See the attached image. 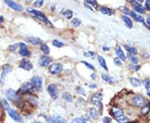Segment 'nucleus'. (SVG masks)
<instances>
[{"label": "nucleus", "instance_id": "obj_1", "mask_svg": "<svg viewBox=\"0 0 150 123\" xmlns=\"http://www.w3.org/2000/svg\"><path fill=\"white\" fill-rule=\"evenodd\" d=\"M6 97H8L9 100L14 102L19 107L22 108L24 106V101L22 100V98L20 97V96L18 95V93L16 91H14L13 89H9L6 92Z\"/></svg>", "mask_w": 150, "mask_h": 123}, {"label": "nucleus", "instance_id": "obj_2", "mask_svg": "<svg viewBox=\"0 0 150 123\" xmlns=\"http://www.w3.org/2000/svg\"><path fill=\"white\" fill-rule=\"evenodd\" d=\"M28 11L30 12L32 14H34L36 18H38L39 20H41L42 22L45 23L46 24L48 25H50V26L53 27V24L49 22V20L47 18V17L45 16V14H44L42 12L40 11H38V10H35V9H28Z\"/></svg>", "mask_w": 150, "mask_h": 123}, {"label": "nucleus", "instance_id": "obj_3", "mask_svg": "<svg viewBox=\"0 0 150 123\" xmlns=\"http://www.w3.org/2000/svg\"><path fill=\"white\" fill-rule=\"evenodd\" d=\"M133 104L138 107H143L146 105V99L142 95H136L133 98Z\"/></svg>", "mask_w": 150, "mask_h": 123}, {"label": "nucleus", "instance_id": "obj_4", "mask_svg": "<svg viewBox=\"0 0 150 123\" xmlns=\"http://www.w3.org/2000/svg\"><path fill=\"white\" fill-rule=\"evenodd\" d=\"M102 98H103V95L101 94V93H94L92 97H91V100H90V102H91V103L92 104H93V105L98 106H99L100 108H102Z\"/></svg>", "mask_w": 150, "mask_h": 123}, {"label": "nucleus", "instance_id": "obj_5", "mask_svg": "<svg viewBox=\"0 0 150 123\" xmlns=\"http://www.w3.org/2000/svg\"><path fill=\"white\" fill-rule=\"evenodd\" d=\"M35 88H34V86L30 83V82H25L22 88L20 89V92L24 94H30L32 95V93H34Z\"/></svg>", "mask_w": 150, "mask_h": 123}, {"label": "nucleus", "instance_id": "obj_6", "mask_svg": "<svg viewBox=\"0 0 150 123\" xmlns=\"http://www.w3.org/2000/svg\"><path fill=\"white\" fill-rule=\"evenodd\" d=\"M8 113H9V116H10L13 121H15V122H19V123L24 122V120H23L22 116L18 114L16 111H14V110H13V109L10 108L9 111H8Z\"/></svg>", "mask_w": 150, "mask_h": 123}, {"label": "nucleus", "instance_id": "obj_7", "mask_svg": "<svg viewBox=\"0 0 150 123\" xmlns=\"http://www.w3.org/2000/svg\"><path fill=\"white\" fill-rule=\"evenodd\" d=\"M63 71V66L60 63H53L49 66V72L53 75L59 74Z\"/></svg>", "mask_w": 150, "mask_h": 123}, {"label": "nucleus", "instance_id": "obj_8", "mask_svg": "<svg viewBox=\"0 0 150 123\" xmlns=\"http://www.w3.org/2000/svg\"><path fill=\"white\" fill-rule=\"evenodd\" d=\"M48 92L50 95V97L53 99H57L59 97V92H58V88L55 84H50L48 88Z\"/></svg>", "mask_w": 150, "mask_h": 123}, {"label": "nucleus", "instance_id": "obj_9", "mask_svg": "<svg viewBox=\"0 0 150 123\" xmlns=\"http://www.w3.org/2000/svg\"><path fill=\"white\" fill-rule=\"evenodd\" d=\"M5 3L8 4L9 7L12 9L15 10V11H18V12H22L24 10V8L21 4H19L18 3H15L13 1H10V0H6Z\"/></svg>", "mask_w": 150, "mask_h": 123}, {"label": "nucleus", "instance_id": "obj_10", "mask_svg": "<svg viewBox=\"0 0 150 123\" xmlns=\"http://www.w3.org/2000/svg\"><path fill=\"white\" fill-rule=\"evenodd\" d=\"M31 84L37 90H41L42 86H43V82H42V79L39 77L36 76V77H34L31 80Z\"/></svg>", "mask_w": 150, "mask_h": 123}, {"label": "nucleus", "instance_id": "obj_11", "mask_svg": "<svg viewBox=\"0 0 150 123\" xmlns=\"http://www.w3.org/2000/svg\"><path fill=\"white\" fill-rule=\"evenodd\" d=\"M12 72V68L9 66V64H6L3 66V72H2V75H1V78H0V82L1 83H3V82L5 81V78H6V75Z\"/></svg>", "mask_w": 150, "mask_h": 123}, {"label": "nucleus", "instance_id": "obj_12", "mask_svg": "<svg viewBox=\"0 0 150 123\" xmlns=\"http://www.w3.org/2000/svg\"><path fill=\"white\" fill-rule=\"evenodd\" d=\"M19 47H20V48H19V54L21 56H23V57H29L30 56L31 53L27 48V46L25 44L21 43H19Z\"/></svg>", "mask_w": 150, "mask_h": 123}, {"label": "nucleus", "instance_id": "obj_13", "mask_svg": "<svg viewBox=\"0 0 150 123\" xmlns=\"http://www.w3.org/2000/svg\"><path fill=\"white\" fill-rule=\"evenodd\" d=\"M19 68H22V69H25L27 71L31 70L33 69V64L30 62V61L28 60H26V59H24L22 60L20 65H19Z\"/></svg>", "mask_w": 150, "mask_h": 123}, {"label": "nucleus", "instance_id": "obj_14", "mask_svg": "<svg viewBox=\"0 0 150 123\" xmlns=\"http://www.w3.org/2000/svg\"><path fill=\"white\" fill-rule=\"evenodd\" d=\"M111 115H113L115 118H117L121 116H124V111L118 106H113L111 109Z\"/></svg>", "mask_w": 150, "mask_h": 123}, {"label": "nucleus", "instance_id": "obj_15", "mask_svg": "<svg viewBox=\"0 0 150 123\" xmlns=\"http://www.w3.org/2000/svg\"><path fill=\"white\" fill-rule=\"evenodd\" d=\"M51 62V58L48 56H43L39 60V65L42 67H48Z\"/></svg>", "mask_w": 150, "mask_h": 123}, {"label": "nucleus", "instance_id": "obj_16", "mask_svg": "<svg viewBox=\"0 0 150 123\" xmlns=\"http://www.w3.org/2000/svg\"><path fill=\"white\" fill-rule=\"evenodd\" d=\"M26 41L29 43H32L33 45H40L42 43V40L38 37H29L26 38Z\"/></svg>", "mask_w": 150, "mask_h": 123}, {"label": "nucleus", "instance_id": "obj_17", "mask_svg": "<svg viewBox=\"0 0 150 123\" xmlns=\"http://www.w3.org/2000/svg\"><path fill=\"white\" fill-rule=\"evenodd\" d=\"M100 11L103 14H105V15H108V16H111V15H114L115 13L114 10L111 9H108V8H105V7H102L100 8Z\"/></svg>", "mask_w": 150, "mask_h": 123}, {"label": "nucleus", "instance_id": "obj_18", "mask_svg": "<svg viewBox=\"0 0 150 123\" xmlns=\"http://www.w3.org/2000/svg\"><path fill=\"white\" fill-rule=\"evenodd\" d=\"M116 54L118 55V58H120V59L123 60V61H125L126 56H125V54L124 53L122 48H121L120 47H116Z\"/></svg>", "mask_w": 150, "mask_h": 123}, {"label": "nucleus", "instance_id": "obj_19", "mask_svg": "<svg viewBox=\"0 0 150 123\" xmlns=\"http://www.w3.org/2000/svg\"><path fill=\"white\" fill-rule=\"evenodd\" d=\"M129 14H130V15H131L133 18H134L137 22H139V23H144V18H143L142 16H140V15H139V14H136L134 12L130 11V12H129Z\"/></svg>", "mask_w": 150, "mask_h": 123}, {"label": "nucleus", "instance_id": "obj_20", "mask_svg": "<svg viewBox=\"0 0 150 123\" xmlns=\"http://www.w3.org/2000/svg\"><path fill=\"white\" fill-rule=\"evenodd\" d=\"M122 18H123V20H124L125 25L128 27V28H131L133 27L132 20L128 18V16H126V15H123V16H122Z\"/></svg>", "mask_w": 150, "mask_h": 123}, {"label": "nucleus", "instance_id": "obj_21", "mask_svg": "<svg viewBox=\"0 0 150 123\" xmlns=\"http://www.w3.org/2000/svg\"><path fill=\"white\" fill-rule=\"evenodd\" d=\"M27 101L30 103V104H32L33 106H36L38 104V98L34 96H33V95H30V96H28V97H27Z\"/></svg>", "mask_w": 150, "mask_h": 123}, {"label": "nucleus", "instance_id": "obj_22", "mask_svg": "<svg viewBox=\"0 0 150 123\" xmlns=\"http://www.w3.org/2000/svg\"><path fill=\"white\" fill-rule=\"evenodd\" d=\"M98 62L100 63L101 67H102L104 69H105L106 71H108V67H107L105 59H104L102 56H98Z\"/></svg>", "mask_w": 150, "mask_h": 123}, {"label": "nucleus", "instance_id": "obj_23", "mask_svg": "<svg viewBox=\"0 0 150 123\" xmlns=\"http://www.w3.org/2000/svg\"><path fill=\"white\" fill-rule=\"evenodd\" d=\"M102 78L104 80L105 82H108V83H111V84L115 82L114 78L110 77V76H108V75H107V74H102Z\"/></svg>", "mask_w": 150, "mask_h": 123}, {"label": "nucleus", "instance_id": "obj_24", "mask_svg": "<svg viewBox=\"0 0 150 123\" xmlns=\"http://www.w3.org/2000/svg\"><path fill=\"white\" fill-rule=\"evenodd\" d=\"M89 115H90V116H91L93 119L97 120L98 118V113L97 110H96L95 108H91V109L89 110Z\"/></svg>", "mask_w": 150, "mask_h": 123}, {"label": "nucleus", "instance_id": "obj_25", "mask_svg": "<svg viewBox=\"0 0 150 123\" xmlns=\"http://www.w3.org/2000/svg\"><path fill=\"white\" fill-rule=\"evenodd\" d=\"M62 97L63 100H65L68 102H71L73 101V97H72V95H71L70 93H69V92H63Z\"/></svg>", "mask_w": 150, "mask_h": 123}, {"label": "nucleus", "instance_id": "obj_26", "mask_svg": "<svg viewBox=\"0 0 150 123\" xmlns=\"http://www.w3.org/2000/svg\"><path fill=\"white\" fill-rule=\"evenodd\" d=\"M130 82H131L133 87H134V88H139L141 85L140 81L138 79V78H132L130 79Z\"/></svg>", "mask_w": 150, "mask_h": 123}, {"label": "nucleus", "instance_id": "obj_27", "mask_svg": "<svg viewBox=\"0 0 150 123\" xmlns=\"http://www.w3.org/2000/svg\"><path fill=\"white\" fill-rule=\"evenodd\" d=\"M125 48H126V50L128 52V53H130L131 55H136L137 53H138V50L135 48V47H129V46H125Z\"/></svg>", "mask_w": 150, "mask_h": 123}, {"label": "nucleus", "instance_id": "obj_28", "mask_svg": "<svg viewBox=\"0 0 150 123\" xmlns=\"http://www.w3.org/2000/svg\"><path fill=\"white\" fill-rule=\"evenodd\" d=\"M53 122L54 123H67V121H66L64 118H63L62 116H54V118H53Z\"/></svg>", "mask_w": 150, "mask_h": 123}, {"label": "nucleus", "instance_id": "obj_29", "mask_svg": "<svg viewBox=\"0 0 150 123\" xmlns=\"http://www.w3.org/2000/svg\"><path fill=\"white\" fill-rule=\"evenodd\" d=\"M149 112H150L149 104H148V105L144 106L141 107V111H140V112H141L142 115H147Z\"/></svg>", "mask_w": 150, "mask_h": 123}, {"label": "nucleus", "instance_id": "obj_30", "mask_svg": "<svg viewBox=\"0 0 150 123\" xmlns=\"http://www.w3.org/2000/svg\"><path fill=\"white\" fill-rule=\"evenodd\" d=\"M1 103H2V106L3 107V109H5L6 111H9L10 109V106H9V102L5 99H1Z\"/></svg>", "mask_w": 150, "mask_h": 123}, {"label": "nucleus", "instance_id": "obj_31", "mask_svg": "<svg viewBox=\"0 0 150 123\" xmlns=\"http://www.w3.org/2000/svg\"><path fill=\"white\" fill-rule=\"evenodd\" d=\"M85 3L90 4V5L93 6V7L95 8V9H98V4L97 1H95V0H87V1L85 2Z\"/></svg>", "mask_w": 150, "mask_h": 123}, {"label": "nucleus", "instance_id": "obj_32", "mask_svg": "<svg viewBox=\"0 0 150 123\" xmlns=\"http://www.w3.org/2000/svg\"><path fill=\"white\" fill-rule=\"evenodd\" d=\"M116 120H117L118 122L119 123H126L128 122V119L126 116H121L119 117H117Z\"/></svg>", "mask_w": 150, "mask_h": 123}, {"label": "nucleus", "instance_id": "obj_33", "mask_svg": "<svg viewBox=\"0 0 150 123\" xmlns=\"http://www.w3.org/2000/svg\"><path fill=\"white\" fill-rule=\"evenodd\" d=\"M72 24H73V26L74 27H79L81 24V21L79 18H73L72 20Z\"/></svg>", "mask_w": 150, "mask_h": 123}, {"label": "nucleus", "instance_id": "obj_34", "mask_svg": "<svg viewBox=\"0 0 150 123\" xmlns=\"http://www.w3.org/2000/svg\"><path fill=\"white\" fill-rule=\"evenodd\" d=\"M128 58H129L130 61H131L132 63H133V64H136V63H138V61H139V58L133 56V55H131V54H128Z\"/></svg>", "mask_w": 150, "mask_h": 123}, {"label": "nucleus", "instance_id": "obj_35", "mask_svg": "<svg viewBox=\"0 0 150 123\" xmlns=\"http://www.w3.org/2000/svg\"><path fill=\"white\" fill-rule=\"evenodd\" d=\"M135 11L137 12V13H143V12H144V9L143 8V6H142L140 3H139L138 5H136L135 6Z\"/></svg>", "mask_w": 150, "mask_h": 123}, {"label": "nucleus", "instance_id": "obj_36", "mask_svg": "<svg viewBox=\"0 0 150 123\" xmlns=\"http://www.w3.org/2000/svg\"><path fill=\"white\" fill-rule=\"evenodd\" d=\"M63 15H64V17L66 18L70 19V18H72V16H73V12L71 10H66L63 13Z\"/></svg>", "mask_w": 150, "mask_h": 123}, {"label": "nucleus", "instance_id": "obj_37", "mask_svg": "<svg viewBox=\"0 0 150 123\" xmlns=\"http://www.w3.org/2000/svg\"><path fill=\"white\" fill-rule=\"evenodd\" d=\"M41 50H42V52L45 54H48V53H50V49H49V47H48V45H43L42 47H41Z\"/></svg>", "mask_w": 150, "mask_h": 123}, {"label": "nucleus", "instance_id": "obj_38", "mask_svg": "<svg viewBox=\"0 0 150 123\" xmlns=\"http://www.w3.org/2000/svg\"><path fill=\"white\" fill-rule=\"evenodd\" d=\"M53 45L54 47H63V43H61V42H59V41H58V40H54L53 42Z\"/></svg>", "mask_w": 150, "mask_h": 123}, {"label": "nucleus", "instance_id": "obj_39", "mask_svg": "<svg viewBox=\"0 0 150 123\" xmlns=\"http://www.w3.org/2000/svg\"><path fill=\"white\" fill-rule=\"evenodd\" d=\"M77 91H78V92H79V94H81L82 96H86V92L84 91V89L82 88H77Z\"/></svg>", "mask_w": 150, "mask_h": 123}, {"label": "nucleus", "instance_id": "obj_40", "mask_svg": "<svg viewBox=\"0 0 150 123\" xmlns=\"http://www.w3.org/2000/svg\"><path fill=\"white\" fill-rule=\"evenodd\" d=\"M18 47H19V44L18 43L11 45V46L9 47V50H10V51H12V52H14V51H15V50L18 48Z\"/></svg>", "mask_w": 150, "mask_h": 123}, {"label": "nucleus", "instance_id": "obj_41", "mask_svg": "<svg viewBox=\"0 0 150 123\" xmlns=\"http://www.w3.org/2000/svg\"><path fill=\"white\" fill-rule=\"evenodd\" d=\"M44 4V1L43 0H38V1H35V3H34V7H40Z\"/></svg>", "mask_w": 150, "mask_h": 123}, {"label": "nucleus", "instance_id": "obj_42", "mask_svg": "<svg viewBox=\"0 0 150 123\" xmlns=\"http://www.w3.org/2000/svg\"><path fill=\"white\" fill-rule=\"evenodd\" d=\"M81 62L82 63H83L88 68H89V69H92V70H94V67L93 66V65H91V64H89L88 62H86V61H81Z\"/></svg>", "mask_w": 150, "mask_h": 123}, {"label": "nucleus", "instance_id": "obj_43", "mask_svg": "<svg viewBox=\"0 0 150 123\" xmlns=\"http://www.w3.org/2000/svg\"><path fill=\"white\" fill-rule=\"evenodd\" d=\"M84 55H85L86 57H93L95 56V53H93V52H88V53H84Z\"/></svg>", "mask_w": 150, "mask_h": 123}, {"label": "nucleus", "instance_id": "obj_44", "mask_svg": "<svg viewBox=\"0 0 150 123\" xmlns=\"http://www.w3.org/2000/svg\"><path fill=\"white\" fill-rule=\"evenodd\" d=\"M129 68H130V69H132V70H134V71L139 70V68H140L139 66H135V65H130Z\"/></svg>", "mask_w": 150, "mask_h": 123}, {"label": "nucleus", "instance_id": "obj_45", "mask_svg": "<svg viewBox=\"0 0 150 123\" xmlns=\"http://www.w3.org/2000/svg\"><path fill=\"white\" fill-rule=\"evenodd\" d=\"M104 123H112V119L110 117H104L103 120Z\"/></svg>", "mask_w": 150, "mask_h": 123}, {"label": "nucleus", "instance_id": "obj_46", "mask_svg": "<svg viewBox=\"0 0 150 123\" xmlns=\"http://www.w3.org/2000/svg\"><path fill=\"white\" fill-rule=\"evenodd\" d=\"M144 86H145V88H147V89H149L150 88V79L146 80V81L144 82Z\"/></svg>", "mask_w": 150, "mask_h": 123}, {"label": "nucleus", "instance_id": "obj_47", "mask_svg": "<svg viewBox=\"0 0 150 123\" xmlns=\"http://www.w3.org/2000/svg\"><path fill=\"white\" fill-rule=\"evenodd\" d=\"M114 63L115 65H117V66H121V65H122V62H121V61H120L119 58H115Z\"/></svg>", "mask_w": 150, "mask_h": 123}, {"label": "nucleus", "instance_id": "obj_48", "mask_svg": "<svg viewBox=\"0 0 150 123\" xmlns=\"http://www.w3.org/2000/svg\"><path fill=\"white\" fill-rule=\"evenodd\" d=\"M82 119L81 118H75V119H73L72 122H71V123H81L82 122Z\"/></svg>", "mask_w": 150, "mask_h": 123}, {"label": "nucleus", "instance_id": "obj_49", "mask_svg": "<svg viewBox=\"0 0 150 123\" xmlns=\"http://www.w3.org/2000/svg\"><path fill=\"white\" fill-rule=\"evenodd\" d=\"M145 9H147V10H150V1L149 0H148V1H146V2H145Z\"/></svg>", "mask_w": 150, "mask_h": 123}, {"label": "nucleus", "instance_id": "obj_50", "mask_svg": "<svg viewBox=\"0 0 150 123\" xmlns=\"http://www.w3.org/2000/svg\"><path fill=\"white\" fill-rule=\"evenodd\" d=\"M120 9H121V10H122V11H123L124 13H125V14H127V13H129V12H130V11H129L128 9H127L126 7H122V8H121Z\"/></svg>", "mask_w": 150, "mask_h": 123}, {"label": "nucleus", "instance_id": "obj_51", "mask_svg": "<svg viewBox=\"0 0 150 123\" xmlns=\"http://www.w3.org/2000/svg\"><path fill=\"white\" fill-rule=\"evenodd\" d=\"M147 27L150 29V18H147Z\"/></svg>", "mask_w": 150, "mask_h": 123}, {"label": "nucleus", "instance_id": "obj_52", "mask_svg": "<svg viewBox=\"0 0 150 123\" xmlns=\"http://www.w3.org/2000/svg\"><path fill=\"white\" fill-rule=\"evenodd\" d=\"M90 88H97V84H90L89 85Z\"/></svg>", "mask_w": 150, "mask_h": 123}, {"label": "nucleus", "instance_id": "obj_53", "mask_svg": "<svg viewBox=\"0 0 150 123\" xmlns=\"http://www.w3.org/2000/svg\"><path fill=\"white\" fill-rule=\"evenodd\" d=\"M109 49H110V48H109L108 47H103V50H104V51H108Z\"/></svg>", "mask_w": 150, "mask_h": 123}, {"label": "nucleus", "instance_id": "obj_54", "mask_svg": "<svg viewBox=\"0 0 150 123\" xmlns=\"http://www.w3.org/2000/svg\"><path fill=\"white\" fill-rule=\"evenodd\" d=\"M143 57H146V58H149V55H148L147 53H143Z\"/></svg>", "mask_w": 150, "mask_h": 123}, {"label": "nucleus", "instance_id": "obj_55", "mask_svg": "<svg viewBox=\"0 0 150 123\" xmlns=\"http://www.w3.org/2000/svg\"><path fill=\"white\" fill-rule=\"evenodd\" d=\"M91 78H92L93 79H95V78H96V75H95L94 73H93V74L91 75Z\"/></svg>", "mask_w": 150, "mask_h": 123}, {"label": "nucleus", "instance_id": "obj_56", "mask_svg": "<svg viewBox=\"0 0 150 123\" xmlns=\"http://www.w3.org/2000/svg\"><path fill=\"white\" fill-rule=\"evenodd\" d=\"M3 18L1 16V17H0V23H3Z\"/></svg>", "mask_w": 150, "mask_h": 123}, {"label": "nucleus", "instance_id": "obj_57", "mask_svg": "<svg viewBox=\"0 0 150 123\" xmlns=\"http://www.w3.org/2000/svg\"><path fill=\"white\" fill-rule=\"evenodd\" d=\"M34 123H42V122H39V121H35V122H34Z\"/></svg>", "mask_w": 150, "mask_h": 123}, {"label": "nucleus", "instance_id": "obj_58", "mask_svg": "<svg viewBox=\"0 0 150 123\" xmlns=\"http://www.w3.org/2000/svg\"><path fill=\"white\" fill-rule=\"evenodd\" d=\"M147 95L150 97V92H147Z\"/></svg>", "mask_w": 150, "mask_h": 123}, {"label": "nucleus", "instance_id": "obj_59", "mask_svg": "<svg viewBox=\"0 0 150 123\" xmlns=\"http://www.w3.org/2000/svg\"><path fill=\"white\" fill-rule=\"evenodd\" d=\"M81 123H86V122H85V121H82V122Z\"/></svg>", "mask_w": 150, "mask_h": 123}]
</instances>
